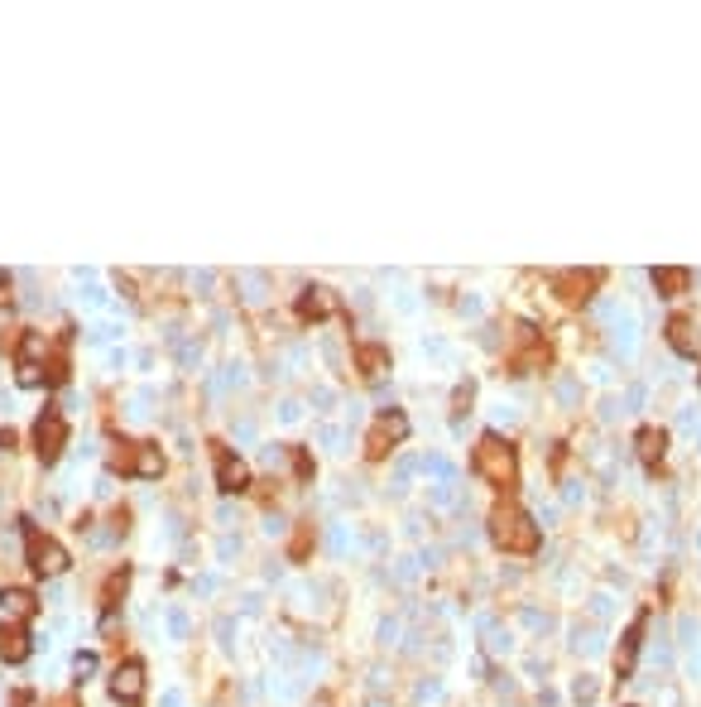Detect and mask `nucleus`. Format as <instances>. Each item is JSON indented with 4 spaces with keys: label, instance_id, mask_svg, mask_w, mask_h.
I'll return each mask as SVG.
<instances>
[{
    "label": "nucleus",
    "instance_id": "b1692460",
    "mask_svg": "<svg viewBox=\"0 0 701 707\" xmlns=\"http://www.w3.org/2000/svg\"><path fill=\"white\" fill-rule=\"evenodd\" d=\"M97 669V655H77V674H92Z\"/></svg>",
    "mask_w": 701,
    "mask_h": 707
},
{
    "label": "nucleus",
    "instance_id": "412c9836",
    "mask_svg": "<svg viewBox=\"0 0 701 707\" xmlns=\"http://www.w3.org/2000/svg\"><path fill=\"white\" fill-rule=\"evenodd\" d=\"M471 399H476V385H471V381H461V385H457V395H451V405H457L451 414H466V409H471Z\"/></svg>",
    "mask_w": 701,
    "mask_h": 707
},
{
    "label": "nucleus",
    "instance_id": "1a4fd4ad",
    "mask_svg": "<svg viewBox=\"0 0 701 707\" xmlns=\"http://www.w3.org/2000/svg\"><path fill=\"white\" fill-rule=\"evenodd\" d=\"M644 631H649V611H639L634 621H629V631L620 635V650H615V679H629L634 674V659H639V645H644Z\"/></svg>",
    "mask_w": 701,
    "mask_h": 707
},
{
    "label": "nucleus",
    "instance_id": "a211bd4d",
    "mask_svg": "<svg viewBox=\"0 0 701 707\" xmlns=\"http://www.w3.org/2000/svg\"><path fill=\"white\" fill-rule=\"evenodd\" d=\"M125 587H130V568H116L111 577H106V587H101V611H106V616H111L116 607H121Z\"/></svg>",
    "mask_w": 701,
    "mask_h": 707
},
{
    "label": "nucleus",
    "instance_id": "6e6552de",
    "mask_svg": "<svg viewBox=\"0 0 701 707\" xmlns=\"http://www.w3.org/2000/svg\"><path fill=\"white\" fill-rule=\"evenodd\" d=\"M211 457H217V486L226 496H241V491L251 486V467H245L226 443H211Z\"/></svg>",
    "mask_w": 701,
    "mask_h": 707
},
{
    "label": "nucleus",
    "instance_id": "bb28decb",
    "mask_svg": "<svg viewBox=\"0 0 701 707\" xmlns=\"http://www.w3.org/2000/svg\"><path fill=\"white\" fill-rule=\"evenodd\" d=\"M0 447H15V429H0Z\"/></svg>",
    "mask_w": 701,
    "mask_h": 707
},
{
    "label": "nucleus",
    "instance_id": "a878e982",
    "mask_svg": "<svg viewBox=\"0 0 701 707\" xmlns=\"http://www.w3.org/2000/svg\"><path fill=\"white\" fill-rule=\"evenodd\" d=\"M313 707H337V698H331V693H317V698H313Z\"/></svg>",
    "mask_w": 701,
    "mask_h": 707
},
{
    "label": "nucleus",
    "instance_id": "9d476101",
    "mask_svg": "<svg viewBox=\"0 0 701 707\" xmlns=\"http://www.w3.org/2000/svg\"><path fill=\"white\" fill-rule=\"evenodd\" d=\"M29 650H34L29 626L25 621H5V626H0V659H5V664H25Z\"/></svg>",
    "mask_w": 701,
    "mask_h": 707
},
{
    "label": "nucleus",
    "instance_id": "39448f33",
    "mask_svg": "<svg viewBox=\"0 0 701 707\" xmlns=\"http://www.w3.org/2000/svg\"><path fill=\"white\" fill-rule=\"evenodd\" d=\"M601 285H605V269H557L553 275V293L562 303H586Z\"/></svg>",
    "mask_w": 701,
    "mask_h": 707
},
{
    "label": "nucleus",
    "instance_id": "0eeeda50",
    "mask_svg": "<svg viewBox=\"0 0 701 707\" xmlns=\"http://www.w3.org/2000/svg\"><path fill=\"white\" fill-rule=\"evenodd\" d=\"M111 698L125 707H139V698H145V664L139 659H121L111 669Z\"/></svg>",
    "mask_w": 701,
    "mask_h": 707
},
{
    "label": "nucleus",
    "instance_id": "2eb2a0df",
    "mask_svg": "<svg viewBox=\"0 0 701 707\" xmlns=\"http://www.w3.org/2000/svg\"><path fill=\"white\" fill-rule=\"evenodd\" d=\"M668 347L677 351V357H697V333H692V317L673 313L668 317Z\"/></svg>",
    "mask_w": 701,
    "mask_h": 707
},
{
    "label": "nucleus",
    "instance_id": "f3484780",
    "mask_svg": "<svg viewBox=\"0 0 701 707\" xmlns=\"http://www.w3.org/2000/svg\"><path fill=\"white\" fill-rule=\"evenodd\" d=\"M355 366H361L365 381H379L389 371V351L385 347H355Z\"/></svg>",
    "mask_w": 701,
    "mask_h": 707
},
{
    "label": "nucleus",
    "instance_id": "4468645a",
    "mask_svg": "<svg viewBox=\"0 0 701 707\" xmlns=\"http://www.w3.org/2000/svg\"><path fill=\"white\" fill-rule=\"evenodd\" d=\"M653 289H658L663 299H677V293L692 289V269H682V265H663V269H653Z\"/></svg>",
    "mask_w": 701,
    "mask_h": 707
},
{
    "label": "nucleus",
    "instance_id": "5701e85b",
    "mask_svg": "<svg viewBox=\"0 0 701 707\" xmlns=\"http://www.w3.org/2000/svg\"><path fill=\"white\" fill-rule=\"evenodd\" d=\"M10 707H39V703H34V693H29V688H20V693H15V703H10Z\"/></svg>",
    "mask_w": 701,
    "mask_h": 707
},
{
    "label": "nucleus",
    "instance_id": "aec40b11",
    "mask_svg": "<svg viewBox=\"0 0 701 707\" xmlns=\"http://www.w3.org/2000/svg\"><path fill=\"white\" fill-rule=\"evenodd\" d=\"M307 553H313V525H299L289 539V558L293 563H307Z\"/></svg>",
    "mask_w": 701,
    "mask_h": 707
},
{
    "label": "nucleus",
    "instance_id": "ddd939ff",
    "mask_svg": "<svg viewBox=\"0 0 701 707\" xmlns=\"http://www.w3.org/2000/svg\"><path fill=\"white\" fill-rule=\"evenodd\" d=\"M327 313H337V299H331L327 289H317V285H313V289H303V293H299V317H303V323H323Z\"/></svg>",
    "mask_w": 701,
    "mask_h": 707
},
{
    "label": "nucleus",
    "instance_id": "f257e3e1",
    "mask_svg": "<svg viewBox=\"0 0 701 707\" xmlns=\"http://www.w3.org/2000/svg\"><path fill=\"white\" fill-rule=\"evenodd\" d=\"M490 539H495V549H500V553H519V558L538 553V525L529 520L524 505H514L509 496L490 510Z\"/></svg>",
    "mask_w": 701,
    "mask_h": 707
},
{
    "label": "nucleus",
    "instance_id": "7ed1b4c3",
    "mask_svg": "<svg viewBox=\"0 0 701 707\" xmlns=\"http://www.w3.org/2000/svg\"><path fill=\"white\" fill-rule=\"evenodd\" d=\"M403 438H409V414H403V409H385V414L370 423V433H365V457H370V462H385Z\"/></svg>",
    "mask_w": 701,
    "mask_h": 707
},
{
    "label": "nucleus",
    "instance_id": "f8f14e48",
    "mask_svg": "<svg viewBox=\"0 0 701 707\" xmlns=\"http://www.w3.org/2000/svg\"><path fill=\"white\" fill-rule=\"evenodd\" d=\"M0 611H5V621H29L39 616V597L29 592V587H5V592H0Z\"/></svg>",
    "mask_w": 701,
    "mask_h": 707
},
{
    "label": "nucleus",
    "instance_id": "20e7f679",
    "mask_svg": "<svg viewBox=\"0 0 701 707\" xmlns=\"http://www.w3.org/2000/svg\"><path fill=\"white\" fill-rule=\"evenodd\" d=\"M20 525H25V558H29V568H34V573L58 577V573L68 568V563H73V558H68V549L58 544V539H49L44 529H34L29 520H20Z\"/></svg>",
    "mask_w": 701,
    "mask_h": 707
},
{
    "label": "nucleus",
    "instance_id": "f03ea898",
    "mask_svg": "<svg viewBox=\"0 0 701 707\" xmlns=\"http://www.w3.org/2000/svg\"><path fill=\"white\" fill-rule=\"evenodd\" d=\"M471 467H476L495 491H505V496L519 486V447L509 438H500V433H481L476 453H471Z\"/></svg>",
    "mask_w": 701,
    "mask_h": 707
},
{
    "label": "nucleus",
    "instance_id": "4be33fe9",
    "mask_svg": "<svg viewBox=\"0 0 701 707\" xmlns=\"http://www.w3.org/2000/svg\"><path fill=\"white\" fill-rule=\"evenodd\" d=\"M293 471H299V481H313V471H317L313 457H307L303 447H293Z\"/></svg>",
    "mask_w": 701,
    "mask_h": 707
},
{
    "label": "nucleus",
    "instance_id": "dca6fc26",
    "mask_svg": "<svg viewBox=\"0 0 701 707\" xmlns=\"http://www.w3.org/2000/svg\"><path fill=\"white\" fill-rule=\"evenodd\" d=\"M130 477H145V481H154V477H163V453L154 443H135V462H130Z\"/></svg>",
    "mask_w": 701,
    "mask_h": 707
},
{
    "label": "nucleus",
    "instance_id": "393cba45",
    "mask_svg": "<svg viewBox=\"0 0 701 707\" xmlns=\"http://www.w3.org/2000/svg\"><path fill=\"white\" fill-rule=\"evenodd\" d=\"M53 707H82L77 693H63V698H53Z\"/></svg>",
    "mask_w": 701,
    "mask_h": 707
},
{
    "label": "nucleus",
    "instance_id": "423d86ee",
    "mask_svg": "<svg viewBox=\"0 0 701 707\" xmlns=\"http://www.w3.org/2000/svg\"><path fill=\"white\" fill-rule=\"evenodd\" d=\"M34 447H39L44 462H58V453L68 447V423H63V414H58L53 405L39 414V423H34Z\"/></svg>",
    "mask_w": 701,
    "mask_h": 707
},
{
    "label": "nucleus",
    "instance_id": "9b49d317",
    "mask_svg": "<svg viewBox=\"0 0 701 707\" xmlns=\"http://www.w3.org/2000/svg\"><path fill=\"white\" fill-rule=\"evenodd\" d=\"M634 447H639V462H644L649 471H658L663 457H668V433L653 429V423H644V429L634 433Z\"/></svg>",
    "mask_w": 701,
    "mask_h": 707
},
{
    "label": "nucleus",
    "instance_id": "6ab92c4d",
    "mask_svg": "<svg viewBox=\"0 0 701 707\" xmlns=\"http://www.w3.org/2000/svg\"><path fill=\"white\" fill-rule=\"evenodd\" d=\"M44 351H49V337H44V333H25V341H20V366H39Z\"/></svg>",
    "mask_w": 701,
    "mask_h": 707
}]
</instances>
